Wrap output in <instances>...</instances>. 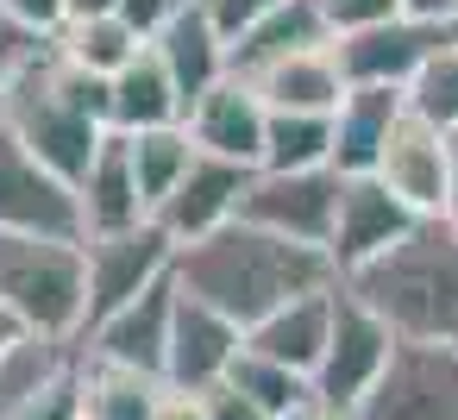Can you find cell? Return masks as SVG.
Listing matches in <instances>:
<instances>
[{
  "label": "cell",
  "mask_w": 458,
  "mask_h": 420,
  "mask_svg": "<svg viewBox=\"0 0 458 420\" xmlns=\"http://www.w3.org/2000/svg\"><path fill=\"white\" fill-rule=\"evenodd\" d=\"M176 289L251 332L276 307L339 289V270L320 245H295V239H276L264 226L233 220V226H220V232L176 251Z\"/></svg>",
  "instance_id": "cell-1"
},
{
  "label": "cell",
  "mask_w": 458,
  "mask_h": 420,
  "mask_svg": "<svg viewBox=\"0 0 458 420\" xmlns=\"http://www.w3.org/2000/svg\"><path fill=\"white\" fill-rule=\"evenodd\" d=\"M0 126H7L45 170L64 182H82L101 139L114 132V101L101 76H82L51 38L32 51V63L7 82L0 95Z\"/></svg>",
  "instance_id": "cell-2"
},
{
  "label": "cell",
  "mask_w": 458,
  "mask_h": 420,
  "mask_svg": "<svg viewBox=\"0 0 458 420\" xmlns=\"http://www.w3.org/2000/svg\"><path fill=\"white\" fill-rule=\"evenodd\" d=\"M345 289L395 332L420 345H458V226L420 220L377 264L345 276Z\"/></svg>",
  "instance_id": "cell-3"
},
{
  "label": "cell",
  "mask_w": 458,
  "mask_h": 420,
  "mask_svg": "<svg viewBox=\"0 0 458 420\" xmlns=\"http://www.w3.org/2000/svg\"><path fill=\"white\" fill-rule=\"evenodd\" d=\"M0 307L38 339L89 332V264L82 239H38V232H0Z\"/></svg>",
  "instance_id": "cell-4"
},
{
  "label": "cell",
  "mask_w": 458,
  "mask_h": 420,
  "mask_svg": "<svg viewBox=\"0 0 458 420\" xmlns=\"http://www.w3.org/2000/svg\"><path fill=\"white\" fill-rule=\"evenodd\" d=\"M389 351H395V332L339 282V289H333L327 351H320V370H314V407L358 414V401H364V395L377 389V376L389 370Z\"/></svg>",
  "instance_id": "cell-5"
},
{
  "label": "cell",
  "mask_w": 458,
  "mask_h": 420,
  "mask_svg": "<svg viewBox=\"0 0 458 420\" xmlns=\"http://www.w3.org/2000/svg\"><path fill=\"white\" fill-rule=\"evenodd\" d=\"M82 264H89V326H101L107 314H120L126 301H139L151 282L176 270V239L157 220L126 232H95L82 239Z\"/></svg>",
  "instance_id": "cell-6"
},
{
  "label": "cell",
  "mask_w": 458,
  "mask_h": 420,
  "mask_svg": "<svg viewBox=\"0 0 458 420\" xmlns=\"http://www.w3.org/2000/svg\"><path fill=\"white\" fill-rule=\"evenodd\" d=\"M358 420H458V345L395 339L389 370L358 401Z\"/></svg>",
  "instance_id": "cell-7"
},
{
  "label": "cell",
  "mask_w": 458,
  "mask_h": 420,
  "mask_svg": "<svg viewBox=\"0 0 458 420\" xmlns=\"http://www.w3.org/2000/svg\"><path fill=\"white\" fill-rule=\"evenodd\" d=\"M0 232L82 239V195L0 126Z\"/></svg>",
  "instance_id": "cell-8"
},
{
  "label": "cell",
  "mask_w": 458,
  "mask_h": 420,
  "mask_svg": "<svg viewBox=\"0 0 458 420\" xmlns=\"http://www.w3.org/2000/svg\"><path fill=\"white\" fill-rule=\"evenodd\" d=\"M333 214H339V176L333 170H251V189L239 201L245 226H264L276 239L320 245V251L333 239Z\"/></svg>",
  "instance_id": "cell-9"
},
{
  "label": "cell",
  "mask_w": 458,
  "mask_h": 420,
  "mask_svg": "<svg viewBox=\"0 0 458 420\" xmlns=\"http://www.w3.org/2000/svg\"><path fill=\"white\" fill-rule=\"evenodd\" d=\"M420 220L377 182V176H339V214H333V239H327V257L345 276H358L364 264H377L389 245H402Z\"/></svg>",
  "instance_id": "cell-10"
},
{
  "label": "cell",
  "mask_w": 458,
  "mask_h": 420,
  "mask_svg": "<svg viewBox=\"0 0 458 420\" xmlns=\"http://www.w3.org/2000/svg\"><path fill=\"white\" fill-rule=\"evenodd\" d=\"M452 26H433V20H389V26H370L358 38H333V57H339V76L345 88H402L427 70V57L445 45Z\"/></svg>",
  "instance_id": "cell-11"
},
{
  "label": "cell",
  "mask_w": 458,
  "mask_h": 420,
  "mask_svg": "<svg viewBox=\"0 0 458 420\" xmlns=\"http://www.w3.org/2000/svg\"><path fill=\"white\" fill-rule=\"evenodd\" d=\"M414 220H445V132L414 107L389 126V145L370 170Z\"/></svg>",
  "instance_id": "cell-12"
},
{
  "label": "cell",
  "mask_w": 458,
  "mask_h": 420,
  "mask_svg": "<svg viewBox=\"0 0 458 420\" xmlns=\"http://www.w3.org/2000/svg\"><path fill=\"white\" fill-rule=\"evenodd\" d=\"M170 320H176V270H170L164 282H151L139 301H126L120 314H107L101 326H89V332H82V351L101 357V364H126V370L164 382Z\"/></svg>",
  "instance_id": "cell-13"
},
{
  "label": "cell",
  "mask_w": 458,
  "mask_h": 420,
  "mask_svg": "<svg viewBox=\"0 0 458 420\" xmlns=\"http://www.w3.org/2000/svg\"><path fill=\"white\" fill-rule=\"evenodd\" d=\"M245 189H251V170H245V164H226V157L195 151V164L182 170V182L170 189V201H164L151 220H157V226L176 239V251H182V245H195V239L233 226Z\"/></svg>",
  "instance_id": "cell-14"
},
{
  "label": "cell",
  "mask_w": 458,
  "mask_h": 420,
  "mask_svg": "<svg viewBox=\"0 0 458 420\" xmlns=\"http://www.w3.org/2000/svg\"><path fill=\"white\" fill-rule=\"evenodd\" d=\"M239 351H245V326H233L226 314H214L208 301H195V295H182V289H176V320H170L164 382H170V389L201 395V389L226 382V370H233V357H239Z\"/></svg>",
  "instance_id": "cell-15"
},
{
  "label": "cell",
  "mask_w": 458,
  "mask_h": 420,
  "mask_svg": "<svg viewBox=\"0 0 458 420\" xmlns=\"http://www.w3.org/2000/svg\"><path fill=\"white\" fill-rule=\"evenodd\" d=\"M189 145L208 151V157H226V164H245L258 170L264 164V126H270V107L258 101V88L245 76H226L214 82L195 107H189Z\"/></svg>",
  "instance_id": "cell-16"
},
{
  "label": "cell",
  "mask_w": 458,
  "mask_h": 420,
  "mask_svg": "<svg viewBox=\"0 0 458 420\" xmlns=\"http://www.w3.org/2000/svg\"><path fill=\"white\" fill-rule=\"evenodd\" d=\"M82 195V239L95 232H126V226H145V195H139V176H132V139L126 132H107L89 176L76 182Z\"/></svg>",
  "instance_id": "cell-17"
},
{
  "label": "cell",
  "mask_w": 458,
  "mask_h": 420,
  "mask_svg": "<svg viewBox=\"0 0 458 420\" xmlns=\"http://www.w3.org/2000/svg\"><path fill=\"white\" fill-rule=\"evenodd\" d=\"M408 113V95L402 88H345L339 113H333V176H370L383 145H389V126Z\"/></svg>",
  "instance_id": "cell-18"
},
{
  "label": "cell",
  "mask_w": 458,
  "mask_h": 420,
  "mask_svg": "<svg viewBox=\"0 0 458 420\" xmlns=\"http://www.w3.org/2000/svg\"><path fill=\"white\" fill-rule=\"evenodd\" d=\"M151 51L164 57V70L176 76V88H182V101L195 107L214 82H226L233 76V45L201 20V7L189 0V7H176V20L151 38Z\"/></svg>",
  "instance_id": "cell-19"
},
{
  "label": "cell",
  "mask_w": 458,
  "mask_h": 420,
  "mask_svg": "<svg viewBox=\"0 0 458 420\" xmlns=\"http://www.w3.org/2000/svg\"><path fill=\"white\" fill-rule=\"evenodd\" d=\"M107 101H114V132H164V126H182L189 120V101L176 88V76L164 70V57L145 45L114 82H107Z\"/></svg>",
  "instance_id": "cell-20"
},
{
  "label": "cell",
  "mask_w": 458,
  "mask_h": 420,
  "mask_svg": "<svg viewBox=\"0 0 458 420\" xmlns=\"http://www.w3.org/2000/svg\"><path fill=\"white\" fill-rule=\"evenodd\" d=\"M245 82L258 88V101L270 113H339V101H345V76H339L333 45L295 51V57H283V63H270Z\"/></svg>",
  "instance_id": "cell-21"
},
{
  "label": "cell",
  "mask_w": 458,
  "mask_h": 420,
  "mask_svg": "<svg viewBox=\"0 0 458 420\" xmlns=\"http://www.w3.org/2000/svg\"><path fill=\"white\" fill-rule=\"evenodd\" d=\"M327 326H333V289L327 295H301V301L276 307L270 320H258L245 332V351H258V357H270V364H283V370L314 382L320 351H327Z\"/></svg>",
  "instance_id": "cell-22"
},
{
  "label": "cell",
  "mask_w": 458,
  "mask_h": 420,
  "mask_svg": "<svg viewBox=\"0 0 458 420\" xmlns=\"http://www.w3.org/2000/svg\"><path fill=\"white\" fill-rule=\"evenodd\" d=\"M320 45H333L327 20H320V0H283L276 13H264L233 45V76H258V70L295 57V51H320Z\"/></svg>",
  "instance_id": "cell-23"
},
{
  "label": "cell",
  "mask_w": 458,
  "mask_h": 420,
  "mask_svg": "<svg viewBox=\"0 0 458 420\" xmlns=\"http://www.w3.org/2000/svg\"><path fill=\"white\" fill-rule=\"evenodd\" d=\"M82 357L76 339H38V332H20L7 351H0V420H13L45 382H57L70 364Z\"/></svg>",
  "instance_id": "cell-24"
},
{
  "label": "cell",
  "mask_w": 458,
  "mask_h": 420,
  "mask_svg": "<svg viewBox=\"0 0 458 420\" xmlns=\"http://www.w3.org/2000/svg\"><path fill=\"white\" fill-rule=\"evenodd\" d=\"M157 395H164L157 376L82 351V420H157Z\"/></svg>",
  "instance_id": "cell-25"
},
{
  "label": "cell",
  "mask_w": 458,
  "mask_h": 420,
  "mask_svg": "<svg viewBox=\"0 0 458 420\" xmlns=\"http://www.w3.org/2000/svg\"><path fill=\"white\" fill-rule=\"evenodd\" d=\"M51 45H57L82 76H101V82H114V76L145 51V38H139L120 13H107V20H70Z\"/></svg>",
  "instance_id": "cell-26"
},
{
  "label": "cell",
  "mask_w": 458,
  "mask_h": 420,
  "mask_svg": "<svg viewBox=\"0 0 458 420\" xmlns=\"http://www.w3.org/2000/svg\"><path fill=\"white\" fill-rule=\"evenodd\" d=\"M333 164V113H270L258 170H327Z\"/></svg>",
  "instance_id": "cell-27"
},
{
  "label": "cell",
  "mask_w": 458,
  "mask_h": 420,
  "mask_svg": "<svg viewBox=\"0 0 458 420\" xmlns=\"http://www.w3.org/2000/svg\"><path fill=\"white\" fill-rule=\"evenodd\" d=\"M195 164L189 126H164V132H132V176L145 195V214H157L170 201V189L182 182V170Z\"/></svg>",
  "instance_id": "cell-28"
},
{
  "label": "cell",
  "mask_w": 458,
  "mask_h": 420,
  "mask_svg": "<svg viewBox=\"0 0 458 420\" xmlns=\"http://www.w3.org/2000/svg\"><path fill=\"white\" fill-rule=\"evenodd\" d=\"M226 382L239 395H251L270 420H295V414L314 407V382L295 376V370H283V364H270V357H258V351H239L233 370H226Z\"/></svg>",
  "instance_id": "cell-29"
},
{
  "label": "cell",
  "mask_w": 458,
  "mask_h": 420,
  "mask_svg": "<svg viewBox=\"0 0 458 420\" xmlns=\"http://www.w3.org/2000/svg\"><path fill=\"white\" fill-rule=\"evenodd\" d=\"M408 107H414L420 120H433L439 132H452V126H458V20H452L445 45L427 57V70L408 82Z\"/></svg>",
  "instance_id": "cell-30"
},
{
  "label": "cell",
  "mask_w": 458,
  "mask_h": 420,
  "mask_svg": "<svg viewBox=\"0 0 458 420\" xmlns=\"http://www.w3.org/2000/svg\"><path fill=\"white\" fill-rule=\"evenodd\" d=\"M320 20H327L333 38H358L370 26L402 20V0H320Z\"/></svg>",
  "instance_id": "cell-31"
},
{
  "label": "cell",
  "mask_w": 458,
  "mask_h": 420,
  "mask_svg": "<svg viewBox=\"0 0 458 420\" xmlns=\"http://www.w3.org/2000/svg\"><path fill=\"white\" fill-rule=\"evenodd\" d=\"M13 420H82V357H76L57 382H45Z\"/></svg>",
  "instance_id": "cell-32"
},
{
  "label": "cell",
  "mask_w": 458,
  "mask_h": 420,
  "mask_svg": "<svg viewBox=\"0 0 458 420\" xmlns=\"http://www.w3.org/2000/svg\"><path fill=\"white\" fill-rule=\"evenodd\" d=\"M195 7H201V20H208L226 45H239L264 13H276V7H283V0H195Z\"/></svg>",
  "instance_id": "cell-33"
},
{
  "label": "cell",
  "mask_w": 458,
  "mask_h": 420,
  "mask_svg": "<svg viewBox=\"0 0 458 420\" xmlns=\"http://www.w3.org/2000/svg\"><path fill=\"white\" fill-rule=\"evenodd\" d=\"M0 13L13 26H26L32 38H57L64 20H70V0H0Z\"/></svg>",
  "instance_id": "cell-34"
},
{
  "label": "cell",
  "mask_w": 458,
  "mask_h": 420,
  "mask_svg": "<svg viewBox=\"0 0 458 420\" xmlns=\"http://www.w3.org/2000/svg\"><path fill=\"white\" fill-rule=\"evenodd\" d=\"M38 45H45V38H32L26 26H13L7 13H0V95H7V82L32 63V51H38Z\"/></svg>",
  "instance_id": "cell-35"
},
{
  "label": "cell",
  "mask_w": 458,
  "mask_h": 420,
  "mask_svg": "<svg viewBox=\"0 0 458 420\" xmlns=\"http://www.w3.org/2000/svg\"><path fill=\"white\" fill-rule=\"evenodd\" d=\"M176 7H182V0H120V20H126V26L151 45V38L176 20Z\"/></svg>",
  "instance_id": "cell-36"
},
{
  "label": "cell",
  "mask_w": 458,
  "mask_h": 420,
  "mask_svg": "<svg viewBox=\"0 0 458 420\" xmlns=\"http://www.w3.org/2000/svg\"><path fill=\"white\" fill-rule=\"evenodd\" d=\"M201 407H208V420H270L251 395H239L233 382H214V389H201Z\"/></svg>",
  "instance_id": "cell-37"
},
{
  "label": "cell",
  "mask_w": 458,
  "mask_h": 420,
  "mask_svg": "<svg viewBox=\"0 0 458 420\" xmlns=\"http://www.w3.org/2000/svg\"><path fill=\"white\" fill-rule=\"evenodd\" d=\"M157 420H208V407H201V395L164 382V395H157Z\"/></svg>",
  "instance_id": "cell-38"
},
{
  "label": "cell",
  "mask_w": 458,
  "mask_h": 420,
  "mask_svg": "<svg viewBox=\"0 0 458 420\" xmlns=\"http://www.w3.org/2000/svg\"><path fill=\"white\" fill-rule=\"evenodd\" d=\"M445 226H458V126L445 132Z\"/></svg>",
  "instance_id": "cell-39"
},
{
  "label": "cell",
  "mask_w": 458,
  "mask_h": 420,
  "mask_svg": "<svg viewBox=\"0 0 458 420\" xmlns=\"http://www.w3.org/2000/svg\"><path fill=\"white\" fill-rule=\"evenodd\" d=\"M408 20H433V26H452L458 20V0H402Z\"/></svg>",
  "instance_id": "cell-40"
},
{
  "label": "cell",
  "mask_w": 458,
  "mask_h": 420,
  "mask_svg": "<svg viewBox=\"0 0 458 420\" xmlns=\"http://www.w3.org/2000/svg\"><path fill=\"white\" fill-rule=\"evenodd\" d=\"M107 13H120V0H70V20H107Z\"/></svg>",
  "instance_id": "cell-41"
},
{
  "label": "cell",
  "mask_w": 458,
  "mask_h": 420,
  "mask_svg": "<svg viewBox=\"0 0 458 420\" xmlns=\"http://www.w3.org/2000/svg\"><path fill=\"white\" fill-rule=\"evenodd\" d=\"M20 332H26V326H20V320H13V314H7V307H0V351H7V345H13V339H20Z\"/></svg>",
  "instance_id": "cell-42"
},
{
  "label": "cell",
  "mask_w": 458,
  "mask_h": 420,
  "mask_svg": "<svg viewBox=\"0 0 458 420\" xmlns=\"http://www.w3.org/2000/svg\"><path fill=\"white\" fill-rule=\"evenodd\" d=\"M301 420H358V414H339V407H308Z\"/></svg>",
  "instance_id": "cell-43"
},
{
  "label": "cell",
  "mask_w": 458,
  "mask_h": 420,
  "mask_svg": "<svg viewBox=\"0 0 458 420\" xmlns=\"http://www.w3.org/2000/svg\"><path fill=\"white\" fill-rule=\"evenodd\" d=\"M182 7H189V0H182Z\"/></svg>",
  "instance_id": "cell-44"
},
{
  "label": "cell",
  "mask_w": 458,
  "mask_h": 420,
  "mask_svg": "<svg viewBox=\"0 0 458 420\" xmlns=\"http://www.w3.org/2000/svg\"><path fill=\"white\" fill-rule=\"evenodd\" d=\"M295 420H301V414H295Z\"/></svg>",
  "instance_id": "cell-45"
}]
</instances>
